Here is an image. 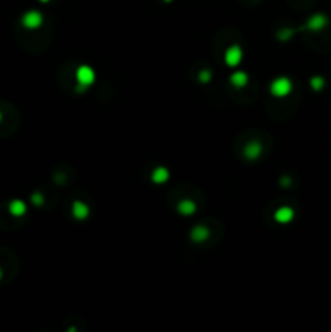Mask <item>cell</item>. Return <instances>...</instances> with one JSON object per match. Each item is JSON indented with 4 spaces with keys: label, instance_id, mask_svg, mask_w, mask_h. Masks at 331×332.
I'll use <instances>...</instances> for the list:
<instances>
[{
    "label": "cell",
    "instance_id": "cell-15",
    "mask_svg": "<svg viewBox=\"0 0 331 332\" xmlns=\"http://www.w3.org/2000/svg\"><path fill=\"white\" fill-rule=\"evenodd\" d=\"M200 81L201 83H208L211 80V71L210 70H203V71H200Z\"/></svg>",
    "mask_w": 331,
    "mask_h": 332
},
{
    "label": "cell",
    "instance_id": "cell-6",
    "mask_svg": "<svg viewBox=\"0 0 331 332\" xmlns=\"http://www.w3.org/2000/svg\"><path fill=\"white\" fill-rule=\"evenodd\" d=\"M262 153H263V146L260 141H250V143H247L244 148V158L249 161L258 159L260 156H262Z\"/></svg>",
    "mask_w": 331,
    "mask_h": 332
},
{
    "label": "cell",
    "instance_id": "cell-8",
    "mask_svg": "<svg viewBox=\"0 0 331 332\" xmlns=\"http://www.w3.org/2000/svg\"><path fill=\"white\" fill-rule=\"evenodd\" d=\"M71 216H73L76 220H84L89 216V207L83 203V201H75L71 204Z\"/></svg>",
    "mask_w": 331,
    "mask_h": 332
},
{
    "label": "cell",
    "instance_id": "cell-7",
    "mask_svg": "<svg viewBox=\"0 0 331 332\" xmlns=\"http://www.w3.org/2000/svg\"><path fill=\"white\" fill-rule=\"evenodd\" d=\"M294 209L289 206H283L275 212V220L279 224H289L292 219H294Z\"/></svg>",
    "mask_w": 331,
    "mask_h": 332
},
{
    "label": "cell",
    "instance_id": "cell-20",
    "mask_svg": "<svg viewBox=\"0 0 331 332\" xmlns=\"http://www.w3.org/2000/svg\"><path fill=\"white\" fill-rule=\"evenodd\" d=\"M0 120H2V114H0Z\"/></svg>",
    "mask_w": 331,
    "mask_h": 332
},
{
    "label": "cell",
    "instance_id": "cell-14",
    "mask_svg": "<svg viewBox=\"0 0 331 332\" xmlns=\"http://www.w3.org/2000/svg\"><path fill=\"white\" fill-rule=\"evenodd\" d=\"M325 84H327V81H325V78L320 76V75L310 78V88L314 91H322L325 88Z\"/></svg>",
    "mask_w": 331,
    "mask_h": 332
},
{
    "label": "cell",
    "instance_id": "cell-19",
    "mask_svg": "<svg viewBox=\"0 0 331 332\" xmlns=\"http://www.w3.org/2000/svg\"><path fill=\"white\" fill-rule=\"evenodd\" d=\"M164 2H172V0H164Z\"/></svg>",
    "mask_w": 331,
    "mask_h": 332
},
{
    "label": "cell",
    "instance_id": "cell-16",
    "mask_svg": "<svg viewBox=\"0 0 331 332\" xmlns=\"http://www.w3.org/2000/svg\"><path fill=\"white\" fill-rule=\"evenodd\" d=\"M31 201H32V203H34V204L41 206V204L44 203V198H42V194L34 193V194H32V196H31Z\"/></svg>",
    "mask_w": 331,
    "mask_h": 332
},
{
    "label": "cell",
    "instance_id": "cell-12",
    "mask_svg": "<svg viewBox=\"0 0 331 332\" xmlns=\"http://www.w3.org/2000/svg\"><path fill=\"white\" fill-rule=\"evenodd\" d=\"M190 237H192L193 242L201 243V242H205V240H208V237H210V230H208L206 227L198 225V227H195V229L192 230Z\"/></svg>",
    "mask_w": 331,
    "mask_h": 332
},
{
    "label": "cell",
    "instance_id": "cell-3",
    "mask_svg": "<svg viewBox=\"0 0 331 332\" xmlns=\"http://www.w3.org/2000/svg\"><path fill=\"white\" fill-rule=\"evenodd\" d=\"M42 23H44V16L42 13L37 10H29L21 16V24L26 29H37Z\"/></svg>",
    "mask_w": 331,
    "mask_h": 332
},
{
    "label": "cell",
    "instance_id": "cell-18",
    "mask_svg": "<svg viewBox=\"0 0 331 332\" xmlns=\"http://www.w3.org/2000/svg\"><path fill=\"white\" fill-rule=\"evenodd\" d=\"M0 279H2V269H0Z\"/></svg>",
    "mask_w": 331,
    "mask_h": 332
},
{
    "label": "cell",
    "instance_id": "cell-10",
    "mask_svg": "<svg viewBox=\"0 0 331 332\" xmlns=\"http://www.w3.org/2000/svg\"><path fill=\"white\" fill-rule=\"evenodd\" d=\"M177 211L182 216H192V214H195V211H197V204H195L192 199H182L177 204Z\"/></svg>",
    "mask_w": 331,
    "mask_h": 332
},
{
    "label": "cell",
    "instance_id": "cell-9",
    "mask_svg": "<svg viewBox=\"0 0 331 332\" xmlns=\"http://www.w3.org/2000/svg\"><path fill=\"white\" fill-rule=\"evenodd\" d=\"M229 81L236 89H242L249 84V75L245 71H236V73H232L229 76Z\"/></svg>",
    "mask_w": 331,
    "mask_h": 332
},
{
    "label": "cell",
    "instance_id": "cell-17",
    "mask_svg": "<svg viewBox=\"0 0 331 332\" xmlns=\"http://www.w3.org/2000/svg\"><path fill=\"white\" fill-rule=\"evenodd\" d=\"M39 2H42V3H47V2H50V0H39Z\"/></svg>",
    "mask_w": 331,
    "mask_h": 332
},
{
    "label": "cell",
    "instance_id": "cell-4",
    "mask_svg": "<svg viewBox=\"0 0 331 332\" xmlns=\"http://www.w3.org/2000/svg\"><path fill=\"white\" fill-rule=\"evenodd\" d=\"M242 58H244L242 47L237 45V44L227 47V50L224 52V62H226L227 67H237V65L242 62Z\"/></svg>",
    "mask_w": 331,
    "mask_h": 332
},
{
    "label": "cell",
    "instance_id": "cell-13",
    "mask_svg": "<svg viewBox=\"0 0 331 332\" xmlns=\"http://www.w3.org/2000/svg\"><path fill=\"white\" fill-rule=\"evenodd\" d=\"M151 180L154 181V183H158V185L166 183V181L169 180V170H167L166 167H158V168H154L153 173H151Z\"/></svg>",
    "mask_w": 331,
    "mask_h": 332
},
{
    "label": "cell",
    "instance_id": "cell-1",
    "mask_svg": "<svg viewBox=\"0 0 331 332\" xmlns=\"http://www.w3.org/2000/svg\"><path fill=\"white\" fill-rule=\"evenodd\" d=\"M292 91V81L288 76H278L270 84V93L275 97H286Z\"/></svg>",
    "mask_w": 331,
    "mask_h": 332
},
{
    "label": "cell",
    "instance_id": "cell-5",
    "mask_svg": "<svg viewBox=\"0 0 331 332\" xmlns=\"http://www.w3.org/2000/svg\"><path fill=\"white\" fill-rule=\"evenodd\" d=\"M327 24H328L327 15H323V13H315V15H312L307 19V24H305V28L310 29V31H322Z\"/></svg>",
    "mask_w": 331,
    "mask_h": 332
},
{
    "label": "cell",
    "instance_id": "cell-11",
    "mask_svg": "<svg viewBox=\"0 0 331 332\" xmlns=\"http://www.w3.org/2000/svg\"><path fill=\"white\" fill-rule=\"evenodd\" d=\"M8 211H10L11 216L21 217V216H24V214H26V204L23 203L21 199H13L11 203L8 204Z\"/></svg>",
    "mask_w": 331,
    "mask_h": 332
},
{
    "label": "cell",
    "instance_id": "cell-2",
    "mask_svg": "<svg viewBox=\"0 0 331 332\" xmlns=\"http://www.w3.org/2000/svg\"><path fill=\"white\" fill-rule=\"evenodd\" d=\"M76 83L81 89H88L96 81V73L89 65H80L76 68Z\"/></svg>",
    "mask_w": 331,
    "mask_h": 332
}]
</instances>
